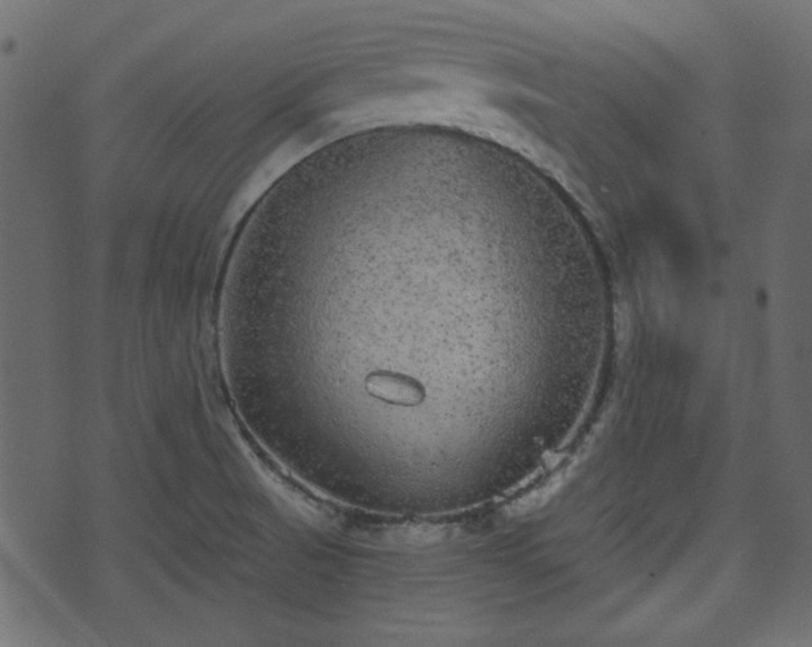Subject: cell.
<instances>
[{"instance_id":"1","label":"cell","mask_w":812,"mask_h":647,"mask_svg":"<svg viewBox=\"0 0 812 647\" xmlns=\"http://www.w3.org/2000/svg\"><path fill=\"white\" fill-rule=\"evenodd\" d=\"M367 391L378 400L413 408L425 400V389L416 379L394 375V372H375L366 381Z\"/></svg>"}]
</instances>
